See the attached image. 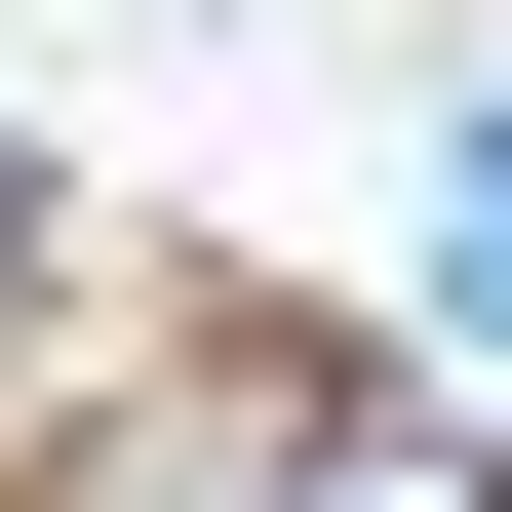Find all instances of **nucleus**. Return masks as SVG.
I'll return each mask as SVG.
<instances>
[{
	"instance_id": "obj_1",
	"label": "nucleus",
	"mask_w": 512,
	"mask_h": 512,
	"mask_svg": "<svg viewBox=\"0 0 512 512\" xmlns=\"http://www.w3.org/2000/svg\"><path fill=\"white\" fill-rule=\"evenodd\" d=\"M276 512H512V473L434 434V394H355V355H316V434H276Z\"/></svg>"
}]
</instances>
